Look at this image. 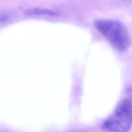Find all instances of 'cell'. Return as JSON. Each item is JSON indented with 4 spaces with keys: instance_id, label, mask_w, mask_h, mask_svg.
Returning a JSON list of instances; mask_svg holds the SVG:
<instances>
[{
    "instance_id": "obj_2",
    "label": "cell",
    "mask_w": 132,
    "mask_h": 132,
    "mask_svg": "<svg viewBox=\"0 0 132 132\" xmlns=\"http://www.w3.org/2000/svg\"><path fill=\"white\" fill-rule=\"evenodd\" d=\"M132 126V101L126 99L120 102L113 113L103 122L106 132H128Z\"/></svg>"
},
{
    "instance_id": "obj_1",
    "label": "cell",
    "mask_w": 132,
    "mask_h": 132,
    "mask_svg": "<svg viewBox=\"0 0 132 132\" xmlns=\"http://www.w3.org/2000/svg\"><path fill=\"white\" fill-rule=\"evenodd\" d=\"M94 25L117 51L125 52L130 48L131 36L122 22L116 19H98L95 21Z\"/></svg>"
},
{
    "instance_id": "obj_3",
    "label": "cell",
    "mask_w": 132,
    "mask_h": 132,
    "mask_svg": "<svg viewBox=\"0 0 132 132\" xmlns=\"http://www.w3.org/2000/svg\"><path fill=\"white\" fill-rule=\"evenodd\" d=\"M29 14H43V15H51L53 14L51 11L48 10H44V9H32L29 10Z\"/></svg>"
}]
</instances>
